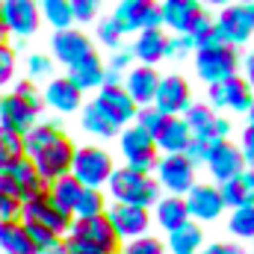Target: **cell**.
<instances>
[{
	"label": "cell",
	"instance_id": "c3c4849f",
	"mask_svg": "<svg viewBox=\"0 0 254 254\" xmlns=\"http://www.w3.org/2000/svg\"><path fill=\"white\" fill-rule=\"evenodd\" d=\"M240 151H243L246 169H254V125H249L246 130H243V142H240Z\"/></svg>",
	"mask_w": 254,
	"mask_h": 254
},
{
	"label": "cell",
	"instance_id": "4dcf8cb0",
	"mask_svg": "<svg viewBox=\"0 0 254 254\" xmlns=\"http://www.w3.org/2000/svg\"><path fill=\"white\" fill-rule=\"evenodd\" d=\"M80 127H83L86 133L98 136V139H116V136L122 133V127L113 125L95 104H83V107H80Z\"/></svg>",
	"mask_w": 254,
	"mask_h": 254
},
{
	"label": "cell",
	"instance_id": "d6a6232c",
	"mask_svg": "<svg viewBox=\"0 0 254 254\" xmlns=\"http://www.w3.org/2000/svg\"><path fill=\"white\" fill-rule=\"evenodd\" d=\"M39 12H42V21L51 24L54 30H68V27H74L71 0H39Z\"/></svg>",
	"mask_w": 254,
	"mask_h": 254
},
{
	"label": "cell",
	"instance_id": "7c38bea8",
	"mask_svg": "<svg viewBox=\"0 0 254 254\" xmlns=\"http://www.w3.org/2000/svg\"><path fill=\"white\" fill-rule=\"evenodd\" d=\"M204 166L210 169L213 184H225V181L237 178V175L246 169V160H243L240 145H234L231 139H216V142H210V145H207Z\"/></svg>",
	"mask_w": 254,
	"mask_h": 254
},
{
	"label": "cell",
	"instance_id": "d4e9b609",
	"mask_svg": "<svg viewBox=\"0 0 254 254\" xmlns=\"http://www.w3.org/2000/svg\"><path fill=\"white\" fill-rule=\"evenodd\" d=\"M160 154H184L192 142V130L187 127L184 116H166V122L160 127V133L154 136Z\"/></svg>",
	"mask_w": 254,
	"mask_h": 254
},
{
	"label": "cell",
	"instance_id": "74e56055",
	"mask_svg": "<svg viewBox=\"0 0 254 254\" xmlns=\"http://www.w3.org/2000/svg\"><path fill=\"white\" fill-rule=\"evenodd\" d=\"M187 36H190V42H192L195 51H198V48H207V45H216V42H219V36H216V21H210V15L201 12V15L192 21V27L187 30Z\"/></svg>",
	"mask_w": 254,
	"mask_h": 254
},
{
	"label": "cell",
	"instance_id": "4fadbf2b",
	"mask_svg": "<svg viewBox=\"0 0 254 254\" xmlns=\"http://www.w3.org/2000/svg\"><path fill=\"white\" fill-rule=\"evenodd\" d=\"M216 36L225 45H246L254 36V15L249 3H228L216 18Z\"/></svg>",
	"mask_w": 254,
	"mask_h": 254
},
{
	"label": "cell",
	"instance_id": "816d5d0a",
	"mask_svg": "<svg viewBox=\"0 0 254 254\" xmlns=\"http://www.w3.org/2000/svg\"><path fill=\"white\" fill-rule=\"evenodd\" d=\"M60 254H95V252H86V249H80L77 243H71V240L65 237V240H63V252H60Z\"/></svg>",
	"mask_w": 254,
	"mask_h": 254
},
{
	"label": "cell",
	"instance_id": "f35d334b",
	"mask_svg": "<svg viewBox=\"0 0 254 254\" xmlns=\"http://www.w3.org/2000/svg\"><path fill=\"white\" fill-rule=\"evenodd\" d=\"M119 254H169V252H166V240H163V237H157V234H142V237L125 240Z\"/></svg>",
	"mask_w": 254,
	"mask_h": 254
},
{
	"label": "cell",
	"instance_id": "db71d44e",
	"mask_svg": "<svg viewBox=\"0 0 254 254\" xmlns=\"http://www.w3.org/2000/svg\"><path fill=\"white\" fill-rule=\"evenodd\" d=\"M246 116H249V125H254V104L249 107V113H246Z\"/></svg>",
	"mask_w": 254,
	"mask_h": 254
},
{
	"label": "cell",
	"instance_id": "ac0fdd59",
	"mask_svg": "<svg viewBox=\"0 0 254 254\" xmlns=\"http://www.w3.org/2000/svg\"><path fill=\"white\" fill-rule=\"evenodd\" d=\"M92 104H95L116 127L133 125L136 110H139V107L133 104V98L125 92V86H113V83H104V86L98 89V95H95Z\"/></svg>",
	"mask_w": 254,
	"mask_h": 254
},
{
	"label": "cell",
	"instance_id": "8fae6325",
	"mask_svg": "<svg viewBox=\"0 0 254 254\" xmlns=\"http://www.w3.org/2000/svg\"><path fill=\"white\" fill-rule=\"evenodd\" d=\"M0 21L9 36L15 39H30L42 27V12L39 0H0Z\"/></svg>",
	"mask_w": 254,
	"mask_h": 254
},
{
	"label": "cell",
	"instance_id": "7dc6e473",
	"mask_svg": "<svg viewBox=\"0 0 254 254\" xmlns=\"http://www.w3.org/2000/svg\"><path fill=\"white\" fill-rule=\"evenodd\" d=\"M110 71H119V74H127L133 68V51L130 48H116V54L110 57Z\"/></svg>",
	"mask_w": 254,
	"mask_h": 254
},
{
	"label": "cell",
	"instance_id": "681fc988",
	"mask_svg": "<svg viewBox=\"0 0 254 254\" xmlns=\"http://www.w3.org/2000/svg\"><path fill=\"white\" fill-rule=\"evenodd\" d=\"M198 254H243V246H234V243H210V246H204Z\"/></svg>",
	"mask_w": 254,
	"mask_h": 254
},
{
	"label": "cell",
	"instance_id": "8d00e7d4",
	"mask_svg": "<svg viewBox=\"0 0 254 254\" xmlns=\"http://www.w3.org/2000/svg\"><path fill=\"white\" fill-rule=\"evenodd\" d=\"M18 77V48L9 39H0V92H6Z\"/></svg>",
	"mask_w": 254,
	"mask_h": 254
},
{
	"label": "cell",
	"instance_id": "ee69618b",
	"mask_svg": "<svg viewBox=\"0 0 254 254\" xmlns=\"http://www.w3.org/2000/svg\"><path fill=\"white\" fill-rule=\"evenodd\" d=\"M98 9H101V0H71L74 24H89V21H95Z\"/></svg>",
	"mask_w": 254,
	"mask_h": 254
},
{
	"label": "cell",
	"instance_id": "f546056e",
	"mask_svg": "<svg viewBox=\"0 0 254 254\" xmlns=\"http://www.w3.org/2000/svg\"><path fill=\"white\" fill-rule=\"evenodd\" d=\"M0 254H36L30 228L21 219H12V222L0 225Z\"/></svg>",
	"mask_w": 254,
	"mask_h": 254
},
{
	"label": "cell",
	"instance_id": "3957f363",
	"mask_svg": "<svg viewBox=\"0 0 254 254\" xmlns=\"http://www.w3.org/2000/svg\"><path fill=\"white\" fill-rule=\"evenodd\" d=\"M71 243H77L80 249L95 254H119L122 252V240L116 234V228L110 225L107 213L101 216H83V219H74L68 234H65Z\"/></svg>",
	"mask_w": 254,
	"mask_h": 254
},
{
	"label": "cell",
	"instance_id": "f6af8a7d",
	"mask_svg": "<svg viewBox=\"0 0 254 254\" xmlns=\"http://www.w3.org/2000/svg\"><path fill=\"white\" fill-rule=\"evenodd\" d=\"M12 219H21V201L0 190V225L12 222Z\"/></svg>",
	"mask_w": 254,
	"mask_h": 254
},
{
	"label": "cell",
	"instance_id": "7a4b0ae2",
	"mask_svg": "<svg viewBox=\"0 0 254 254\" xmlns=\"http://www.w3.org/2000/svg\"><path fill=\"white\" fill-rule=\"evenodd\" d=\"M104 190H107V198H113L116 204H139V207H148V210L163 195V190H160V184H157L154 175L136 172L130 166H122V169L116 166Z\"/></svg>",
	"mask_w": 254,
	"mask_h": 254
},
{
	"label": "cell",
	"instance_id": "5b68a950",
	"mask_svg": "<svg viewBox=\"0 0 254 254\" xmlns=\"http://www.w3.org/2000/svg\"><path fill=\"white\" fill-rule=\"evenodd\" d=\"M237 68H240V54H237L234 45L216 42V45H207V48H198L195 51V71H198V77L207 86L234 77Z\"/></svg>",
	"mask_w": 254,
	"mask_h": 254
},
{
	"label": "cell",
	"instance_id": "ffe728a7",
	"mask_svg": "<svg viewBox=\"0 0 254 254\" xmlns=\"http://www.w3.org/2000/svg\"><path fill=\"white\" fill-rule=\"evenodd\" d=\"M190 104H192V89L187 83V77H181V74L160 77V86H157V95H154V107L163 116H184V110Z\"/></svg>",
	"mask_w": 254,
	"mask_h": 254
},
{
	"label": "cell",
	"instance_id": "8992f818",
	"mask_svg": "<svg viewBox=\"0 0 254 254\" xmlns=\"http://www.w3.org/2000/svg\"><path fill=\"white\" fill-rule=\"evenodd\" d=\"M119 151L125 157V166L136 169V172H154L157 160H160V148L154 142L151 133H145L139 125H127L119 133Z\"/></svg>",
	"mask_w": 254,
	"mask_h": 254
},
{
	"label": "cell",
	"instance_id": "7bdbcfd3",
	"mask_svg": "<svg viewBox=\"0 0 254 254\" xmlns=\"http://www.w3.org/2000/svg\"><path fill=\"white\" fill-rule=\"evenodd\" d=\"M122 36H125V33H122V27H119L113 18H107V21H101V24H98V42H101V45H107V48H113V51H116V48L122 45Z\"/></svg>",
	"mask_w": 254,
	"mask_h": 254
},
{
	"label": "cell",
	"instance_id": "52a82bcc",
	"mask_svg": "<svg viewBox=\"0 0 254 254\" xmlns=\"http://www.w3.org/2000/svg\"><path fill=\"white\" fill-rule=\"evenodd\" d=\"M21 222L48 228V231L65 237L68 228H71V222H74V216H71L68 210H63V207L51 198V192L45 190V192H39V195H33V198H27V201L21 204Z\"/></svg>",
	"mask_w": 254,
	"mask_h": 254
},
{
	"label": "cell",
	"instance_id": "44dd1931",
	"mask_svg": "<svg viewBox=\"0 0 254 254\" xmlns=\"http://www.w3.org/2000/svg\"><path fill=\"white\" fill-rule=\"evenodd\" d=\"M42 101L48 110L60 113V116H71V113H80L83 107V92L68 80V77H51L42 89Z\"/></svg>",
	"mask_w": 254,
	"mask_h": 254
},
{
	"label": "cell",
	"instance_id": "f907efd6",
	"mask_svg": "<svg viewBox=\"0 0 254 254\" xmlns=\"http://www.w3.org/2000/svg\"><path fill=\"white\" fill-rule=\"evenodd\" d=\"M243 68H246V83L252 86V92H254V54H249V57H246Z\"/></svg>",
	"mask_w": 254,
	"mask_h": 254
},
{
	"label": "cell",
	"instance_id": "ba28073f",
	"mask_svg": "<svg viewBox=\"0 0 254 254\" xmlns=\"http://www.w3.org/2000/svg\"><path fill=\"white\" fill-rule=\"evenodd\" d=\"M195 163L187 154H160L157 166H154V178L160 184V190L166 195H187V192L198 184L195 181Z\"/></svg>",
	"mask_w": 254,
	"mask_h": 254
},
{
	"label": "cell",
	"instance_id": "603a6c76",
	"mask_svg": "<svg viewBox=\"0 0 254 254\" xmlns=\"http://www.w3.org/2000/svg\"><path fill=\"white\" fill-rule=\"evenodd\" d=\"M130 51H133V60H139L142 65L163 63L169 51V33H163V27H145L136 33V42Z\"/></svg>",
	"mask_w": 254,
	"mask_h": 254
},
{
	"label": "cell",
	"instance_id": "4316f807",
	"mask_svg": "<svg viewBox=\"0 0 254 254\" xmlns=\"http://www.w3.org/2000/svg\"><path fill=\"white\" fill-rule=\"evenodd\" d=\"M104 71H107V65L101 63V57L98 54H89V57H83L80 63H74V65H68V80L86 95V92H98L101 86H104Z\"/></svg>",
	"mask_w": 254,
	"mask_h": 254
},
{
	"label": "cell",
	"instance_id": "30bf717a",
	"mask_svg": "<svg viewBox=\"0 0 254 254\" xmlns=\"http://www.w3.org/2000/svg\"><path fill=\"white\" fill-rule=\"evenodd\" d=\"M0 190L9 192L12 198H18L24 204L27 198H33V195L48 190V181L39 175L36 163L30 157H24V160H18V163H12L9 169L0 172Z\"/></svg>",
	"mask_w": 254,
	"mask_h": 254
},
{
	"label": "cell",
	"instance_id": "60d3db41",
	"mask_svg": "<svg viewBox=\"0 0 254 254\" xmlns=\"http://www.w3.org/2000/svg\"><path fill=\"white\" fill-rule=\"evenodd\" d=\"M24 71L33 83H42V80H51L54 77V57H45V54H30L24 60Z\"/></svg>",
	"mask_w": 254,
	"mask_h": 254
},
{
	"label": "cell",
	"instance_id": "f5cc1de1",
	"mask_svg": "<svg viewBox=\"0 0 254 254\" xmlns=\"http://www.w3.org/2000/svg\"><path fill=\"white\" fill-rule=\"evenodd\" d=\"M207 6H228V3H246V0H201Z\"/></svg>",
	"mask_w": 254,
	"mask_h": 254
},
{
	"label": "cell",
	"instance_id": "7402d4cb",
	"mask_svg": "<svg viewBox=\"0 0 254 254\" xmlns=\"http://www.w3.org/2000/svg\"><path fill=\"white\" fill-rule=\"evenodd\" d=\"M125 92L133 98L136 107H151L154 104V95H157V86H160V74L154 65H133L122 80Z\"/></svg>",
	"mask_w": 254,
	"mask_h": 254
},
{
	"label": "cell",
	"instance_id": "2e32d148",
	"mask_svg": "<svg viewBox=\"0 0 254 254\" xmlns=\"http://www.w3.org/2000/svg\"><path fill=\"white\" fill-rule=\"evenodd\" d=\"M113 21L122 27V33H139L145 27H163V12L157 0H122Z\"/></svg>",
	"mask_w": 254,
	"mask_h": 254
},
{
	"label": "cell",
	"instance_id": "836d02e7",
	"mask_svg": "<svg viewBox=\"0 0 254 254\" xmlns=\"http://www.w3.org/2000/svg\"><path fill=\"white\" fill-rule=\"evenodd\" d=\"M24 157H27V151H24V133L0 127V172L9 169L18 160H24Z\"/></svg>",
	"mask_w": 254,
	"mask_h": 254
},
{
	"label": "cell",
	"instance_id": "ab89813d",
	"mask_svg": "<svg viewBox=\"0 0 254 254\" xmlns=\"http://www.w3.org/2000/svg\"><path fill=\"white\" fill-rule=\"evenodd\" d=\"M27 225V222H24ZM30 228V237H33V249L36 254H60L63 252V240L60 234H54V231H48V228H39V225H27Z\"/></svg>",
	"mask_w": 254,
	"mask_h": 254
},
{
	"label": "cell",
	"instance_id": "6f0895ef",
	"mask_svg": "<svg viewBox=\"0 0 254 254\" xmlns=\"http://www.w3.org/2000/svg\"><path fill=\"white\" fill-rule=\"evenodd\" d=\"M252 254H254V249H252Z\"/></svg>",
	"mask_w": 254,
	"mask_h": 254
},
{
	"label": "cell",
	"instance_id": "6da1fadb",
	"mask_svg": "<svg viewBox=\"0 0 254 254\" xmlns=\"http://www.w3.org/2000/svg\"><path fill=\"white\" fill-rule=\"evenodd\" d=\"M24 151L36 163L39 175L51 184V181H57L63 175H71V163H74L77 145L63 130L60 122L39 119L36 125L24 133Z\"/></svg>",
	"mask_w": 254,
	"mask_h": 254
},
{
	"label": "cell",
	"instance_id": "cb8c5ba5",
	"mask_svg": "<svg viewBox=\"0 0 254 254\" xmlns=\"http://www.w3.org/2000/svg\"><path fill=\"white\" fill-rule=\"evenodd\" d=\"M151 219L163 234H169V231L181 228L184 222H190V210H187L184 195H160L157 204L151 207Z\"/></svg>",
	"mask_w": 254,
	"mask_h": 254
},
{
	"label": "cell",
	"instance_id": "bcb514c9",
	"mask_svg": "<svg viewBox=\"0 0 254 254\" xmlns=\"http://www.w3.org/2000/svg\"><path fill=\"white\" fill-rule=\"evenodd\" d=\"M190 51H195L190 42V36L187 33H178V36H169V51H166V57L169 60H181V57H187Z\"/></svg>",
	"mask_w": 254,
	"mask_h": 254
},
{
	"label": "cell",
	"instance_id": "e0dca14e",
	"mask_svg": "<svg viewBox=\"0 0 254 254\" xmlns=\"http://www.w3.org/2000/svg\"><path fill=\"white\" fill-rule=\"evenodd\" d=\"M184 201H187L190 219L198 222V225L216 222V219H222V213L228 210V207H225V198H222V192H219V184H195V187L184 195Z\"/></svg>",
	"mask_w": 254,
	"mask_h": 254
},
{
	"label": "cell",
	"instance_id": "9c48e42d",
	"mask_svg": "<svg viewBox=\"0 0 254 254\" xmlns=\"http://www.w3.org/2000/svg\"><path fill=\"white\" fill-rule=\"evenodd\" d=\"M45 113L42 98H24L15 95L12 89L0 92V127H9L15 133H27Z\"/></svg>",
	"mask_w": 254,
	"mask_h": 254
},
{
	"label": "cell",
	"instance_id": "5bb4252c",
	"mask_svg": "<svg viewBox=\"0 0 254 254\" xmlns=\"http://www.w3.org/2000/svg\"><path fill=\"white\" fill-rule=\"evenodd\" d=\"M207 104L213 110H228V113H249V107L254 104V92L246 83V77L234 74L222 83H213L207 92Z\"/></svg>",
	"mask_w": 254,
	"mask_h": 254
},
{
	"label": "cell",
	"instance_id": "484cf974",
	"mask_svg": "<svg viewBox=\"0 0 254 254\" xmlns=\"http://www.w3.org/2000/svg\"><path fill=\"white\" fill-rule=\"evenodd\" d=\"M207 246V234H204V225L198 222H184L181 228L169 231L166 234V252L169 254H198Z\"/></svg>",
	"mask_w": 254,
	"mask_h": 254
},
{
	"label": "cell",
	"instance_id": "e575fe53",
	"mask_svg": "<svg viewBox=\"0 0 254 254\" xmlns=\"http://www.w3.org/2000/svg\"><path fill=\"white\" fill-rule=\"evenodd\" d=\"M110 207V198L104 190H92V187H83L77 204H74V219H83V216H101L107 213Z\"/></svg>",
	"mask_w": 254,
	"mask_h": 254
},
{
	"label": "cell",
	"instance_id": "d6986e66",
	"mask_svg": "<svg viewBox=\"0 0 254 254\" xmlns=\"http://www.w3.org/2000/svg\"><path fill=\"white\" fill-rule=\"evenodd\" d=\"M89 54H95V48H92V39L83 30H77V27L54 30V36H51V57H54V63H63L68 68V65L80 63Z\"/></svg>",
	"mask_w": 254,
	"mask_h": 254
},
{
	"label": "cell",
	"instance_id": "83f0119b",
	"mask_svg": "<svg viewBox=\"0 0 254 254\" xmlns=\"http://www.w3.org/2000/svg\"><path fill=\"white\" fill-rule=\"evenodd\" d=\"M163 12V24L175 33H187L192 27V21L204 12L201 9V0H166L160 6Z\"/></svg>",
	"mask_w": 254,
	"mask_h": 254
},
{
	"label": "cell",
	"instance_id": "11a10c76",
	"mask_svg": "<svg viewBox=\"0 0 254 254\" xmlns=\"http://www.w3.org/2000/svg\"><path fill=\"white\" fill-rule=\"evenodd\" d=\"M0 39H9V33H6V27H3V21H0Z\"/></svg>",
	"mask_w": 254,
	"mask_h": 254
},
{
	"label": "cell",
	"instance_id": "9a60e30c",
	"mask_svg": "<svg viewBox=\"0 0 254 254\" xmlns=\"http://www.w3.org/2000/svg\"><path fill=\"white\" fill-rule=\"evenodd\" d=\"M107 219L116 228V234H119L122 243L125 240H133V237H142V234H151V228H154L151 210L148 207H139V204H116V201H110Z\"/></svg>",
	"mask_w": 254,
	"mask_h": 254
},
{
	"label": "cell",
	"instance_id": "1f68e13d",
	"mask_svg": "<svg viewBox=\"0 0 254 254\" xmlns=\"http://www.w3.org/2000/svg\"><path fill=\"white\" fill-rule=\"evenodd\" d=\"M48 192H51V198L68 210L71 216H74V204H77V198H80V192H83V184L74 178V175H63V178H57V181H51L48 184Z\"/></svg>",
	"mask_w": 254,
	"mask_h": 254
},
{
	"label": "cell",
	"instance_id": "277c9868",
	"mask_svg": "<svg viewBox=\"0 0 254 254\" xmlns=\"http://www.w3.org/2000/svg\"><path fill=\"white\" fill-rule=\"evenodd\" d=\"M116 169V160L107 148L101 145H80L74 151V163H71V175L83 184V187H92V190H104L110 175Z\"/></svg>",
	"mask_w": 254,
	"mask_h": 254
},
{
	"label": "cell",
	"instance_id": "d590c367",
	"mask_svg": "<svg viewBox=\"0 0 254 254\" xmlns=\"http://www.w3.org/2000/svg\"><path fill=\"white\" fill-rule=\"evenodd\" d=\"M228 234H231L234 240L254 243V204H249V207H234V210H231Z\"/></svg>",
	"mask_w": 254,
	"mask_h": 254
},
{
	"label": "cell",
	"instance_id": "9f6ffc18",
	"mask_svg": "<svg viewBox=\"0 0 254 254\" xmlns=\"http://www.w3.org/2000/svg\"><path fill=\"white\" fill-rule=\"evenodd\" d=\"M246 3H249V9H252V15H254V0H246Z\"/></svg>",
	"mask_w": 254,
	"mask_h": 254
},
{
	"label": "cell",
	"instance_id": "b9f144b4",
	"mask_svg": "<svg viewBox=\"0 0 254 254\" xmlns=\"http://www.w3.org/2000/svg\"><path fill=\"white\" fill-rule=\"evenodd\" d=\"M163 122H166V116H163L154 104H151V107H139V110H136V119H133V125H139L145 133H151V136L160 133Z\"/></svg>",
	"mask_w": 254,
	"mask_h": 254
},
{
	"label": "cell",
	"instance_id": "f1b7e54d",
	"mask_svg": "<svg viewBox=\"0 0 254 254\" xmlns=\"http://www.w3.org/2000/svg\"><path fill=\"white\" fill-rule=\"evenodd\" d=\"M219 192L225 198V207L234 210V207H249L254 204V169H243L237 178L219 184Z\"/></svg>",
	"mask_w": 254,
	"mask_h": 254
}]
</instances>
